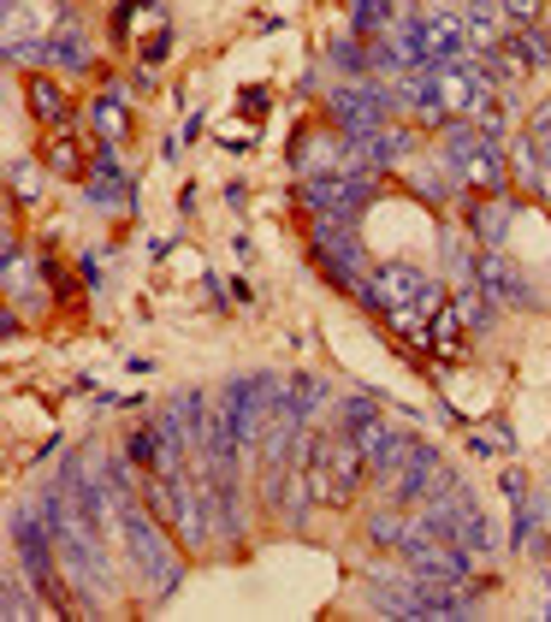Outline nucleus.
Segmentation results:
<instances>
[{
    "mask_svg": "<svg viewBox=\"0 0 551 622\" xmlns=\"http://www.w3.org/2000/svg\"><path fill=\"white\" fill-rule=\"evenodd\" d=\"M24 95H30V114H36V125H48V131H60V125L72 119V95H66V84H60V77L30 72V77H24Z\"/></svg>",
    "mask_w": 551,
    "mask_h": 622,
    "instance_id": "15",
    "label": "nucleus"
},
{
    "mask_svg": "<svg viewBox=\"0 0 551 622\" xmlns=\"http://www.w3.org/2000/svg\"><path fill=\"white\" fill-rule=\"evenodd\" d=\"M326 66H333L338 77H368V42H361V36L326 42Z\"/></svg>",
    "mask_w": 551,
    "mask_h": 622,
    "instance_id": "21",
    "label": "nucleus"
},
{
    "mask_svg": "<svg viewBox=\"0 0 551 622\" xmlns=\"http://www.w3.org/2000/svg\"><path fill=\"white\" fill-rule=\"evenodd\" d=\"M309 261L321 267V279L344 297H356L374 274L368 255H361L356 219H333V214H309Z\"/></svg>",
    "mask_w": 551,
    "mask_h": 622,
    "instance_id": "3",
    "label": "nucleus"
},
{
    "mask_svg": "<svg viewBox=\"0 0 551 622\" xmlns=\"http://www.w3.org/2000/svg\"><path fill=\"white\" fill-rule=\"evenodd\" d=\"M344 12H350L356 36H361V42H374L380 30H391V24H398L403 0H344Z\"/></svg>",
    "mask_w": 551,
    "mask_h": 622,
    "instance_id": "17",
    "label": "nucleus"
},
{
    "mask_svg": "<svg viewBox=\"0 0 551 622\" xmlns=\"http://www.w3.org/2000/svg\"><path fill=\"white\" fill-rule=\"evenodd\" d=\"M368 421H380V397H374V392H350L338 404V427H344V433H356V427H368Z\"/></svg>",
    "mask_w": 551,
    "mask_h": 622,
    "instance_id": "23",
    "label": "nucleus"
},
{
    "mask_svg": "<svg viewBox=\"0 0 551 622\" xmlns=\"http://www.w3.org/2000/svg\"><path fill=\"white\" fill-rule=\"evenodd\" d=\"M510 184L516 190H540V137L522 131V137H510Z\"/></svg>",
    "mask_w": 551,
    "mask_h": 622,
    "instance_id": "19",
    "label": "nucleus"
},
{
    "mask_svg": "<svg viewBox=\"0 0 551 622\" xmlns=\"http://www.w3.org/2000/svg\"><path fill=\"white\" fill-rule=\"evenodd\" d=\"M7 179H12V196H24V202L36 196V190H30V184H36V167H30V161H12Z\"/></svg>",
    "mask_w": 551,
    "mask_h": 622,
    "instance_id": "29",
    "label": "nucleus"
},
{
    "mask_svg": "<svg viewBox=\"0 0 551 622\" xmlns=\"http://www.w3.org/2000/svg\"><path fill=\"white\" fill-rule=\"evenodd\" d=\"M361 528H368V539H374V546H386V551H403V557L415 551L421 539H428V522H421V510H415V516H403L398 504H391V510H374V516L361 522Z\"/></svg>",
    "mask_w": 551,
    "mask_h": 622,
    "instance_id": "13",
    "label": "nucleus"
},
{
    "mask_svg": "<svg viewBox=\"0 0 551 622\" xmlns=\"http://www.w3.org/2000/svg\"><path fill=\"white\" fill-rule=\"evenodd\" d=\"M326 119L350 137H374L386 119H398L391 84H380V77H338L333 95H326Z\"/></svg>",
    "mask_w": 551,
    "mask_h": 622,
    "instance_id": "4",
    "label": "nucleus"
},
{
    "mask_svg": "<svg viewBox=\"0 0 551 622\" xmlns=\"http://www.w3.org/2000/svg\"><path fill=\"white\" fill-rule=\"evenodd\" d=\"M291 167L303 172V179H321V172H350V131H338L333 119L321 125V131H296L291 142Z\"/></svg>",
    "mask_w": 551,
    "mask_h": 622,
    "instance_id": "6",
    "label": "nucleus"
},
{
    "mask_svg": "<svg viewBox=\"0 0 551 622\" xmlns=\"http://www.w3.org/2000/svg\"><path fill=\"white\" fill-rule=\"evenodd\" d=\"M480 291L504 309H540V291L528 285L522 267H510L498 249H480Z\"/></svg>",
    "mask_w": 551,
    "mask_h": 622,
    "instance_id": "10",
    "label": "nucleus"
},
{
    "mask_svg": "<svg viewBox=\"0 0 551 622\" xmlns=\"http://www.w3.org/2000/svg\"><path fill=\"white\" fill-rule=\"evenodd\" d=\"M415 19H421V47H428L433 66H456V60H468V24H463V12L428 7V12H415Z\"/></svg>",
    "mask_w": 551,
    "mask_h": 622,
    "instance_id": "9",
    "label": "nucleus"
},
{
    "mask_svg": "<svg viewBox=\"0 0 551 622\" xmlns=\"http://www.w3.org/2000/svg\"><path fill=\"white\" fill-rule=\"evenodd\" d=\"M291 397H296V409L314 421V409L333 397V386H326V374H291Z\"/></svg>",
    "mask_w": 551,
    "mask_h": 622,
    "instance_id": "25",
    "label": "nucleus"
},
{
    "mask_svg": "<svg viewBox=\"0 0 551 622\" xmlns=\"http://www.w3.org/2000/svg\"><path fill=\"white\" fill-rule=\"evenodd\" d=\"M42 161H48L54 179H77V172H84V149H77V142H72L66 131H54V137H48V149H42Z\"/></svg>",
    "mask_w": 551,
    "mask_h": 622,
    "instance_id": "22",
    "label": "nucleus"
},
{
    "mask_svg": "<svg viewBox=\"0 0 551 622\" xmlns=\"http://www.w3.org/2000/svg\"><path fill=\"white\" fill-rule=\"evenodd\" d=\"M545 616H551V569H545Z\"/></svg>",
    "mask_w": 551,
    "mask_h": 622,
    "instance_id": "33",
    "label": "nucleus"
},
{
    "mask_svg": "<svg viewBox=\"0 0 551 622\" xmlns=\"http://www.w3.org/2000/svg\"><path fill=\"white\" fill-rule=\"evenodd\" d=\"M96 131H101V142H125V131H131V114H125V89L119 84H107L101 95H96Z\"/></svg>",
    "mask_w": 551,
    "mask_h": 622,
    "instance_id": "18",
    "label": "nucleus"
},
{
    "mask_svg": "<svg viewBox=\"0 0 551 622\" xmlns=\"http://www.w3.org/2000/svg\"><path fill=\"white\" fill-rule=\"evenodd\" d=\"M36 60H48V42H36V36H7V66H36Z\"/></svg>",
    "mask_w": 551,
    "mask_h": 622,
    "instance_id": "28",
    "label": "nucleus"
},
{
    "mask_svg": "<svg viewBox=\"0 0 551 622\" xmlns=\"http://www.w3.org/2000/svg\"><path fill=\"white\" fill-rule=\"evenodd\" d=\"M244 114H267V95L261 89H244Z\"/></svg>",
    "mask_w": 551,
    "mask_h": 622,
    "instance_id": "32",
    "label": "nucleus"
},
{
    "mask_svg": "<svg viewBox=\"0 0 551 622\" xmlns=\"http://www.w3.org/2000/svg\"><path fill=\"white\" fill-rule=\"evenodd\" d=\"M463 24H468V54H498L504 36H510V19H504V7L493 0H463Z\"/></svg>",
    "mask_w": 551,
    "mask_h": 622,
    "instance_id": "14",
    "label": "nucleus"
},
{
    "mask_svg": "<svg viewBox=\"0 0 551 622\" xmlns=\"http://www.w3.org/2000/svg\"><path fill=\"white\" fill-rule=\"evenodd\" d=\"M361 142H368V161H374V172H386V179H391V172H403V167L421 154V131H415V125H398V119H386L380 131H374V137H361Z\"/></svg>",
    "mask_w": 551,
    "mask_h": 622,
    "instance_id": "11",
    "label": "nucleus"
},
{
    "mask_svg": "<svg viewBox=\"0 0 551 622\" xmlns=\"http://www.w3.org/2000/svg\"><path fill=\"white\" fill-rule=\"evenodd\" d=\"M119 534H125V557H131V569L149 581V593L166 599L172 587H179V576H184V569H179V551H172V539H166V522L154 516L143 498H125Z\"/></svg>",
    "mask_w": 551,
    "mask_h": 622,
    "instance_id": "2",
    "label": "nucleus"
},
{
    "mask_svg": "<svg viewBox=\"0 0 551 622\" xmlns=\"http://www.w3.org/2000/svg\"><path fill=\"white\" fill-rule=\"evenodd\" d=\"M296 462L309 469V481H314V492H321V504H333V510H350L356 492H361V481L374 474L368 457H361V444L344 433V427L309 433L303 451H296Z\"/></svg>",
    "mask_w": 551,
    "mask_h": 622,
    "instance_id": "1",
    "label": "nucleus"
},
{
    "mask_svg": "<svg viewBox=\"0 0 551 622\" xmlns=\"http://www.w3.org/2000/svg\"><path fill=\"white\" fill-rule=\"evenodd\" d=\"M403 184L415 190V196L428 202V207H445L451 196H463V184H456V172H451L445 161H439V149H433V142H428V154H415V161L403 167Z\"/></svg>",
    "mask_w": 551,
    "mask_h": 622,
    "instance_id": "12",
    "label": "nucleus"
},
{
    "mask_svg": "<svg viewBox=\"0 0 551 622\" xmlns=\"http://www.w3.org/2000/svg\"><path fill=\"white\" fill-rule=\"evenodd\" d=\"M463 332H468V321L456 314V302H451V309H439L428 321V339H421V344L439 350V356H463Z\"/></svg>",
    "mask_w": 551,
    "mask_h": 622,
    "instance_id": "20",
    "label": "nucleus"
},
{
    "mask_svg": "<svg viewBox=\"0 0 551 622\" xmlns=\"http://www.w3.org/2000/svg\"><path fill=\"white\" fill-rule=\"evenodd\" d=\"M386 172H321V179L296 184V202L309 214H333V219H361V207L380 196Z\"/></svg>",
    "mask_w": 551,
    "mask_h": 622,
    "instance_id": "5",
    "label": "nucleus"
},
{
    "mask_svg": "<svg viewBox=\"0 0 551 622\" xmlns=\"http://www.w3.org/2000/svg\"><path fill=\"white\" fill-rule=\"evenodd\" d=\"M36 593H42L36 581L19 587V576H7V587H0V604H7V616H12V622H24V616H36V611H42Z\"/></svg>",
    "mask_w": 551,
    "mask_h": 622,
    "instance_id": "26",
    "label": "nucleus"
},
{
    "mask_svg": "<svg viewBox=\"0 0 551 622\" xmlns=\"http://www.w3.org/2000/svg\"><path fill=\"white\" fill-rule=\"evenodd\" d=\"M89 202H96L101 214H131L137 207V184H131V172L119 167L114 142H101L96 149V167H89Z\"/></svg>",
    "mask_w": 551,
    "mask_h": 622,
    "instance_id": "8",
    "label": "nucleus"
},
{
    "mask_svg": "<svg viewBox=\"0 0 551 622\" xmlns=\"http://www.w3.org/2000/svg\"><path fill=\"white\" fill-rule=\"evenodd\" d=\"M456 314H463V321H468V326H475V332H480V326H493L498 302H493V297H486V291H480V285H463V291H456Z\"/></svg>",
    "mask_w": 551,
    "mask_h": 622,
    "instance_id": "24",
    "label": "nucleus"
},
{
    "mask_svg": "<svg viewBox=\"0 0 551 622\" xmlns=\"http://www.w3.org/2000/svg\"><path fill=\"white\" fill-rule=\"evenodd\" d=\"M48 60H54L60 72H72V77L89 72V42H84V30H77V12L72 7L60 12V30L48 36Z\"/></svg>",
    "mask_w": 551,
    "mask_h": 622,
    "instance_id": "16",
    "label": "nucleus"
},
{
    "mask_svg": "<svg viewBox=\"0 0 551 622\" xmlns=\"http://www.w3.org/2000/svg\"><path fill=\"white\" fill-rule=\"evenodd\" d=\"M463 226L480 249H504L516 226V190H498V196H463Z\"/></svg>",
    "mask_w": 551,
    "mask_h": 622,
    "instance_id": "7",
    "label": "nucleus"
},
{
    "mask_svg": "<svg viewBox=\"0 0 551 622\" xmlns=\"http://www.w3.org/2000/svg\"><path fill=\"white\" fill-rule=\"evenodd\" d=\"M528 131L551 142V95H545V101H533V107H528Z\"/></svg>",
    "mask_w": 551,
    "mask_h": 622,
    "instance_id": "30",
    "label": "nucleus"
},
{
    "mask_svg": "<svg viewBox=\"0 0 551 622\" xmlns=\"http://www.w3.org/2000/svg\"><path fill=\"white\" fill-rule=\"evenodd\" d=\"M77 274H84L89 291H101V261H96V255H84V261H77Z\"/></svg>",
    "mask_w": 551,
    "mask_h": 622,
    "instance_id": "31",
    "label": "nucleus"
},
{
    "mask_svg": "<svg viewBox=\"0 0 551 622\" xmlns=\"http://www.w3.org/2000/svg\"><path fill=\"white\" fill-rule=\"evenodd\" d=\"M498 7H504V19H510V30H533L545 12V0H498Z\"/></svg>",
    "mask_w": 551,
    "mask_h": 622,
    "instance_id": "27",
    "label": "nucleus"
}]
</instances>
